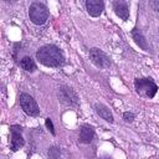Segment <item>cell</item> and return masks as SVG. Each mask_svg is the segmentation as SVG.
<instances>
[{
	"instance_id": "1",
	"label": "cell",
	"mask_w": 159,
	"mask_h": 159,
	"mask_svg": "<svg viewBox=\"0 0 159 159\" xmlns=\"http://www.w3.org/2000/svg\"><path fill=\"white\" fill-rule=\"evenodd\" d=\"M36 58L40 63L47 67H60L65 63V55L62 50L52 43L41 46L36 52Z\"/></svg>"
},
{
	"instance_id": "2",
	"label": "cell",
	"mask_w": 159,
	"mask_h": 159,
	"mask_svg": "<svg viewBox=\"0 0 159 159\" xmlns=\"http://www.w3.org/2000/svg\"><path fill=\"white\" fill-rule=\"evenodd\" d=\"M134 88H135V92L144 98H153L158 92V86L150 77L135 78Z\"/></svg>"
},
{
	"instance_id": "3",
	"label": "cell",
	"mask_w": 159,
	"mask_h": 159,
	"mask_svg": "<svg viewBox=\"0 0 159 159\" xmlns=\"http://www.w3.org/2000/svg\"><path fill=\"white\" fill-rule=\"evenodd\" d=\"M48 9L43 2L35 1L29 7V17L35 25H43L48 19Z\"/></svg>"
},
{
	"instance_id": "4",
	"label": "cell",
	"mask_w": 159,
	"mask_h": 159,
	"mask_svg": "<svg viewBox=\"0 0 159 159\" xmlns=\"http://www.w3.org/2000/svg\"><path fill=\"white\" fill-rule=\"evenodd\" d=\"M89 60L91 62L98 67V68H108L111 65H112V61H111V57L102 50L97 48V47H92L89 48Z\"/></svg>"
},
{
	"instance_id": "5",
	"label": "cell",
	"mask_w": 159,
	"mask_h": 159,
	"mask_svg": "<svg viewBox=\"0 0 159 159\" xmlns=\"http://www.w3.org/2000/svg\"><path fill=\"white\" fill-rule=\"evenodd\" d=\"M57 97H58L60 102L63 103L65 106H70V107L78 106V96L68 86H61V87H58Z\"/></svg>"
},
{
	"instance_id": "6",
	"label": "cell",
	"mask_w": 159,
	"mask_h": 159,
	"mask_svg": "<svg viewBox=\"0 0 159 159\" xmlns=\"http://www.w3.org/2000/svg\"><path fill=\"white\" fill-rule=\"evenodd\" d=\"M20 106H21L22 111L30 117H37L40 114V108H39L36 101L29 93L20 94Z\"/></svg>"
},
{
	"instance_id": "7",
	"label": "cell",
	"mask_w": 159,
	"mask_h": 159,
	"mask_svg": "<svg viewBox=\"0 0 159 159\" xmlns=\"http://www.w3.org/2000/svg\"><path fill=\"white\" fill-rule=\"evenodd\" d=\"M10 134H11V140H10V149L11 152H17L20 148L24 147L25 140L22 138V127L19 124H11L9 127Z\"/></svg>"
},
{
	"instance_id": "8",
	"label": "cell",
	"mask_w": 159,
	"mask_h": 159,
	"mask_svg": "<svg viewBox=\"0 0 159 159\" xmlns=\"http://www.w3.org/2000/svg\"><path fill=\"white\" fill-rule=\"evenodd\" d=\"M87 12L92 17H98L104 10V2L102 0H87L84 2Z\"/></svg>"
},
{
	"instance_id": "9",
	"label": "cell",
	"mask_w": 159,
	"mask_h": 159,
	"mask_svg": "<svg viewBox=\"0 0 159 159\" xmlns=\"http://www.w3.org/2000/svg\"><path fill=\"white\" fill-rule=\"evenodd\" d=\"M113 10H114L116 15L118 17H120L122 20L127 21L129 19V6L125 1H123V0L113 1Z\"/></svg>"
},
{
	"instance_id": "10",
	"label": "cell",
	"mask_w": 159,
	"mask_h": 159,
	"mask_svg": "<svg viewBox=\"0 0 159 159\" xmlns=\"http://www.w3.org/2000/svg\"><path fill=\"white\" fill-rule=\"evenodd\" d=\"M94 111L106 122H109V123H113L114 122V117H113L111 109L106 104H103V103H96L94 104Z\"/></svg>"
},
{
	"instance_id": "11",
	"label": "cell",
	"mask_w": 159,
	"mask_h": 159,
	"mask_svg": "<svg viewBox=\"0 0 159 159\" xmlns=\"http://www.w3.org/2000/svg\"><path fill=\"white\" fill-rule=\"evenodd\" d=\"M94 138V129L89 124H82L80 130V142L81 143H91Z\"/></svg>"
},
{
	"instance_id": "12",
	"label": "cell",
	"mask_w": 159,
	"mask_h": 159,
	"mask_svg": "<svg viewBox=\"0 0 159 159\" xmlns=\"http://www.w3.org/2000/svg\"><path fill=\"white\" fill-rule=\"evenodd\" d=\"M132 36H133V40L135 41V43L144 51H149V46H148V41L145 40L144 35L142 34V31H139L138 29H134L132 31Z\"/></svg>"
},
{
	"instance_id": "13",
	"label": "cell",
	"mask_w": 159,
	"mask_h": 159,
	"mask_svg": "<svg viewBox=\"0 0 159 159\" xmlns=\"http://www.w3.org/2000/svg\"><path fill=\"white\" fill-rule=\"evenodd\" d=\"M19 65H20V67H21L24 71H26V72H35L36 68H37L35 61H34L30 56H25V57H22V58L20 60Z\"/></svg>"
},
{
	"instance_id": "14",
	"label": "cell",
	"mask_w": 159,
	"mask_h": 159,
	"mask_svg": "<svg viewBox=\"0 0 159 159\" xmlns=\"http://www.w3.org/2000/svg\"><path fill=\"white\" fill-rule=\"evenodd\" d=\"M58 155H60V150H58L56 147H51V148L48 149V157H50L51 159H57Z\"/></svg>"
},
{
	"instance_id": "15",
	"label": "cell",
	"mask_w": 159,
	"mask_h": 159,
	"mask_svg": "<svg viewBox=\"0 0 159 159\" xmlns=\"http://www.w3.org/2000/svg\"><path fill=\"white\" fill-rule=\"evenodd\" d=\"M45 124H46V128L51 132V134H52V135H55V134H56V132H55V127H53V123H52L51 118H46V119H45Z\"/></svg>"
},
{
	"instance_id": "16",
	"label": "cell",
	"mask_w": 159,
	"mask_h": 159,
	"mask_svg": "<svg viewBox=\"0 0 159 159\" xmlns=\"http://www.w3.org/2000/svg\"><path fill=\"white\" fill-rule=\"evenodd\" d=\"M134 118H135V116H134L133 113H130V112H124V113H123V119H124L125 122H133Z\"/></svg>"
},
{
	"instance_id": "17",
	"label": "cell",
	"mask_w": 159,
	"mask_h": 159,
	"mask_svg": "<svg viewBox=\"0 0 159 159\" xmlns=\"http://www.w3.org/2000/svg\"><path fill=\"white\" fill-rule=\"evenodd\" d=\"M150 6H152L155 11L159 12V0H153V1H150Z\"/></svg>"
},
{
	"instance_id": "18",
	"label": "cell",
	"mask_w": 159,
	"mask_h": 159,
	"mask_svg": "<svg viewBox=\"0 0 159 159\" xmlns=\"http://www.w3.org/2000/svg\"><path fill=\"white\" fill-rule=\"evenodd\" d=\"M102 159H107V158H102Z\"/></svg>"
}]
</instances>
